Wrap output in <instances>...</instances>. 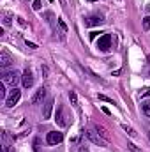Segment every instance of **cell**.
<instances>
[{"mask_svg": "<svg viewBox=\"0 0 150 152\" xmlns=\"http://www.w3.org/2000/svg\"><path fill=\"white\" fill-rule=\"evenodd\" d=\"M97 34H99V32H90V39H95L97 37Z\"/></svg>", "mask_w": 150, "mask_h": 152, "instance_id": "d4e9b609", "label": "cell"}, {"mask_svg": "<svg viewBox=\"0 0 150 152\" xmlns=\"http://www.w3.org/2000/svg\"><path fill=\"white\" fill-rule=\"evenodd\" d=\"M53 112V99H48L44 103V110H42V118H50Z\"/></svg>", "mask_w": 150, "mask_h": 152, "instance_id": "8fae6325", "label": "cell"}, {"mask_svg": "<svg viewBox=\"0 0 150 152\" xmlns=\"http://www.w3.org/2000/svg\"><path fill=\"white\" fill-rule=\"evenodd\" d=\"M25 44H27V48H30V50H37V44H34V42H28V41H27Z\"/></svg>", "mask_w": 150, "mask_h": 152, "instance_id": "44dd1931", "label": "cell"}, {"mask_svg": "<svg viewBox=\"0 0 150 152\" xmlns=\"http://www.w3.org/2000/svg\"><path fill=\"white\" fill-rule=\"evenodd\" d=\"M34 145H36V152H39V140H36V143H34Z\"/></svg>", "mask_w": 150, "mask_h": 152, "instance_id": "484cf974", "label": "cell"}, {"mask_svg": "<svg viewBox=\"0 0 150 152\" xmlns=\"http://www.w3.org/2000/svg\"><path fill=\"white\" fill-rule=\"evenodd\" d=\"M85 134H87V138H88L92 143H95V145H99V147H106V145H108V140H104L99 133H94L92 129L85 131Z\"/></svg>", "mask_w": 150, "mask_h": 152, "instance_id": "6da1fadb", "label": "cell"}, {"mask_svg": "<svg viewBox=\"0 0 150 152\" xmlns=\"http://www.w3.org/2000/svg\"><path fill=\"white\" fill-rule=\"evenodd\" d=\"M57 23H58V27H60V30H62V34H67V27H66V23H64V20H62V18H58V20H57Z\"/></svg>", "mask_w": 150, "mask_h": 152, "instance_id": "5bb4252c", "label": "cell"}, {"mask_svg": "<svg viewBox=\"0 0 150 152\" xmlns=\"http://www.w3.org/2000/svg\"><path fill=\"white\" fill-rule=\"evenodd\" d=\"M79 152H87V149H83V147H81V149H79Z\"/></svg>", "mask_w": 150, "mask_h": 152, "instance_id": "4316f807", "label": "cell"}, {"mask_svg": "<svg viewBox=\"0 0 150 152\" xmlns=\"http://www.w3.org/2000/svg\"><path fill=\"white\" fill-rule=\"evenodd\" d=\"M55 122L58 127H66L67 126V120H66V115H64V108L58 106L57 108V113H55Z\"/></svg>", "mask_w": 150, "mask_h": 152, "instance_id": "8992f818", "label": "cell"}, {"mask_svg": "<svg viewBox=\"0 0 150 152\" xmlns=\"http://www.w3.org/2000/svg\"><path fill=\"white\" fill-rule=\"evenodd\" d=\"M34 9H36V11L41 9V0H34Z\"/></svg>", "mask_w": 150, "mask_h": 152, "instance_id": "7402d4cb", "label": "cell"}, {"mask_svg": "<svg viewBox=\"0 0 150 152\" xmlns=\"http://www.w3.org/2000/svg\"><path fill=\"white\" fill-rule=\"evenodd\" d=\"M69 99H71V104H73L74 108H78V96H76L74 90H71V92H69Z\"/></svg>", "mask_w": 150, "mask_h": 152, "instance_id": "7c38bea8", "label": "cell"}, {"mask_svg": "<svg viewBox=\"0 0 150 152\" xmlns=\"http://www.w3.org/2000/svg\"><path fill=\"white\" fill-rule=\"evenodd\" d=\"M95 131H97V133H99V134H101L104 140H108V133H106V129H104V127H101V126H95Z\"/></svg>", "mask_w": 150, "mask_h": 152, "instance_id": "4fadbf2b", "label": "cell"}, {"mask_svg": "<svg viewBox=\"0 0 150 152\" xmlns=\"http://www.w3.org/2000/svg\"><path fill=\"white\" fill-rule=\"evenodd\" d=\"M21 83H23V87H25V88H30V87L34 85V75H32V71H30V69H27V71L21 75Z\"/></svg>", "mask_w": 150, "mask_h": 152, "instance_id": "ba28073f", "label": "cell"}, {"mask_svg": "<svg viewBox=\"0 0 150 152\" xmlns=\"http://www.w3.org/2000/svg\"><path fill=\"white\" fill-rule=\"evenodd\" d=\"M104 20L101 18V16H97V14H94V16H88L87 20H85V25L87 27H95V25H101Z\"/></svg>", "mask_w": 150, "mask_h": 152, "instance_id": "30bf717a", "label": "cell"}, {"mask_svg": "<svg viewBox=\"0 0 150 152\" xmlns=\"http://www.w3.org/2000/svg\"><path fill=\"white\" fill-rule=\"evenodd\" d=\"M141 106H143V112H145V115H147V117H150V99H149V101H143V104H141Z\"/></svg>", "mask_w": 150, "mask_h": 152, "instance_id": "9a60e30c", "label": "cell"}, {"mask_svg": "<svg viewBox=\"0 0 150 152\" xmlns=\"http://www.w3.org/2000/svg\"><path fill=\"white\" fill-rule=\"evenodd\" d=\"M143 30H150V16L143 20Z\"/></svg>", "mask_w": 150, "mask_h": 152, "instance_id": "e0dca14e", "label": "cell"}, {"mask_svg": "<svg viewBox=\"0 0 150 152\" xmlns=\"http://www.w3.org/2000/svg\"><path fill=\"white\" fill-rule=\"evenodd\" d=\"M143 97H150V88H143L141 90V99Z\"/></svg>", "mask_w": 150, "mask_h": 152, "instance_id": "ffe728a7", "label": "cell"}, {"mask_svg": "<svg viewBox=\"0 0 150 152\" xmlns=\"http://www.w3.org/2000/svg\"><path fill=\"white\" fill-rule=\"evenodd\" d=\"M11 23H12V21H11V14H4V25L9 27Z\"/></svg>", "mask_w": 150, "mask_h": 152, "instance_id": "ac0fdd59", "label": "cell"}, {"mask_svg": "<svg viewBox=\"0 0 150 152\" xmlns=\"http://www.w3.org/2000/svg\"><path fill=\"white\" fill-rule=\"evenodd\" d=\"M44 99H46V88L41 87L37 92L34 94V97H32V104H39V103H42Z\"/></svg>", "mask_w": 150, "mask_h": 152, "instance_id": "9c48e42d", "label": "cell"}, {"mask_svg": "<svg viewBox=\"0 0 150 152\" xmlns=\"http://www.w3.org/2000/svg\"><path fill=\"white\" fill-rule=\"evenodd\" d=\"M20 97H21V90H18V88L14 87V88L11 90V94L5 97V106H7V108H12V106L20 101Z\"/></svg>", "mask_w": 150, "mask_h": 152, "instance_id": "3957f363", "label": "cell"}, {"mask_svg": "<svg viewBox=\"0 0 150 152\" xmlns=\"http://www.w3.org/2000/svg\"><path fill=\"white\" fill-rule=\"evenodd\" d=\"M12 62H14V60L11 58V55H9L5 50H2V51H0V67H2V69H7Z\"/></svg>", "mask_w": 150, "mask_h": 152, "instance_id": "52a82bcc", "label": "cell"}, {"mask_svg": "<svg viewBox=\"0 0 150 152\" xmlns=\"http://www.w3.org/2000/svg\"><path fill=\"white\" fill-rule=\"evenodd\" d=\"M64 140V134L60 133V131H50L48 134H46V142L50 143V145H57V143H60Z\"/></svg>", "mask_w": 150, "mask_h": 152, "instance_id": "5b68a950", "label": "cell"}, {"mask_svg": "<svg viewBox=\"0 0 150 152\" xmlns=\"http://www.w3.org/2000/svg\"><path fill=\"white\" fill-rule=\"evenodd\" d=\"M99 99H101V101H106V103H113V104H115V101H113L111 97H108V96H104V94H99Z\"/></svg>", "mask_w": 150, "mask_h": 152, "instance_id": "2e32d148", "label": "cell"}, {"mask_svg": "<svg viewBox=\"0 0 150 152\" xmlns=\"http://www.w3.org/2000/svg\"><path fill=\"white\" fill-rule=\"evenodd\" d=\"M97 48L101 51H110V48H111V36L110 34H103L99 37V41H97Z\"/></svg>", "mask_w": 150, "mask_h": 152, "instance_id": "277c9868", "label": "cell"}, {"mask_svg": "<svg viewBox=\"0 0 150 152\" xmlns=\"http://www.w3.org/2000/svg\"><path fill=\"white\" fill-rule=\"evenodd\" d=\"M0 97H5V90H4V85H0Z\"/></svg>", "mask_w": 150, "mask_h": 152, "instance_id": "cb8c5ba5", "label": "cell"}, {"mask_svg": "<svg viewBox=\"0 0 150 152\" xmlns=\"http://www.w3.org/2000/svg\"><path fill=\"white\" fill-rule=\"evenodd\" d=\"M124 129H125V131H127V134H129V136H133V138H134V136H136V131H134V129H133V127H127V126H124Z\"/></svg>", "mask_w": 150, "mask_h": 152, "instance_id": "d6986e66", "label": "cell"}, {"mask_svg": "<svg viewBox=\"0 0 150 152\" xmlns=\"http://www.w3.org/2000/svg\"><path fill=\"white\" fill-rule=\"evenodd\" d=\"M88 2H97V0H88Z\"/></svg>", "mask_w": 150, "mask_h": 152, "instance_id": "f1b7e54d", "label": "cell"}, {"mask_svg": "<svg viewBox=\"0 0 150 152\" xmlns=\"http://www.w3.org/2000/svg\"><path fill=\"white\" fill-rule=\"evenodd\" d=\"M60 4H62V5H66V0H60Z\"/></svg>", "mask_w": 150, "mask_h": 152, "instance_id": "83f0119b", "label": "cell"}, {"mask_svg": "<svg viewBox=\"0 0 150 152\" xmlns=\"http://www.w3.org/2000/svg\"><path fill=\"white\" fill-rule=\"evenodd\" d=\"M2 80H4V83H9V85H12V87H14V85L21 80V75H20L18 71H4Z\"/></svg>", "mask_w": 150, "mask_h": 152, "instance_id": "7a4b0ae2", "label": "cell"}, {"mask_svg": "<svg viewBox=\"0 0 150 152\" xmlns=\"http://www.w3.org/2000/svg\"><path fill=\"white\" fill-rule=\"evenodd\" d=\"M127 147H129V149H131L133 152H140L138 149H136V145H134V143H127Z\"/></svg>", "mask_w": 150, "mask_h": 152, "instance_id": "603a6c76", "label": "cell"}]
</instances>
